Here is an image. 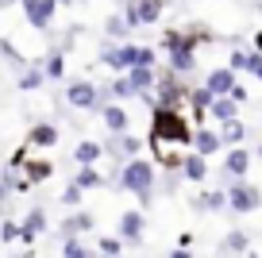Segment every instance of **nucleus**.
<instances>
[{
	"label": "nucleus",
	"mask_w": 262,
	"mask_h": 258,
	"mask_svg": "<svg viewBox=\"0 0 262 258\" xmlns=\"http://www.w3.org/2000/svg\"><path fill=\"white\" fill-rule=\"evenodd\" d=\"M150 143L193 146V127L185 123L181 108H173V104H155L150 108Z\"/></svg>",
	"instance_id": "f257e3e1"
},
{
	"label": "nucleus",
	"mask_w": 262,
	"mask_h": 258,
	"mask_svg": "<svg viewBox=\"0 0 262 258\" xmlns=\"http://www.w3.org/2000/svg\"><path fill=\"white\" fill-rule=\"evenodd\" d=\"M155 181H158V162L127 158L116 185H120L123 193H135V197H139V204H150V201H155Z\"/></svg>",
	"instance_id": "f03ea898"
},
{
	"label": "nucleus",
	"mask_w": 262,
	"mask_h": 258,
	"mask_svg": "<svg viewBox=\"0 0 262 258\" xmlns=\"http://www.w3.org/2000/svg\"><path fill=\"white\" fill-rule=\"evenodd\" d=\"M66 100H70V108H81V112H100V108L112 100V93L81 77V81H70V85H66Z\"/></svg>",
	"instance_id": "7ed1b4c3"
},
{
	"label": "nucleus",
	"mask_w": 262,
	"mask_h": 258,
	"mask_svg": "<svg viewBox=\"0 0 262 258\" xmlns=\"http://www.w3.org/2000/svg\"><path fill=\"white\" fill-rule=\"evenodd\" d=\"M24 4V16H27V24L35 27V31H47L50 24H54V12L62 8L58 0H19Z\"/></svg>",
	"instance_id": "20e7f679"
},
{
	"label": "nucleus",
	"mask_w": 262,
	"mask_h": 258,
	"mask_svg": "<svg viewBox=\"0 0 262 258\" xmlns=\"http://www.w3.org/2000/svg\"><path fill=\"white\" fill-rule=\"evenodd\" d=\"M100 62L116 73H127L131 66L139 62V47H131V42H120V47H104L100 50Z\"/></svg>",
	"instance_id": "39448f33"
},
{
	"label": "nucleus",
	"mask_w": 262,
	"mask_h": 258,
	"mask_svg": "<svg viewBox=\"0 0 262 258\" xmlns=\"http://www.w3.org/2000/svg\"><path fill=\"white\" fill-rule=\"evenodd\" d=\"M258 201H262V193H258L254 185H243V181H235V185L228 189V208L239 212V216L254 212V208H258Z\"/></svg>",
	"instance_id": "423d86ee"
},
{
	"label": "nucleus",
	"mask_w": 262,
	"mask_h": 258,
	"mask_svg": "<svg viewBox=\"0 0 262 258\" xmlns=\"http://www.w3.org/2000/svg\"><path fill=\"white\" fill-rule=\"evenodd\" d=\"M185 181H193V185H201V181H208V154L201 150H189L181 154V169H178Z\"/></svg>",
	"instance_id": "0eeeda50"
},
{
	"label": "nucleus",
	"mask_w": 262,
	"mask_h": 258,
	"mask_svg": "<svg viewBox=\"0 0 262 258\" xmlns=\"http://www.w3.org/2000/svg\"><path fill=\"white\" fill-rule=\"evenodd\" d=\"M143 231H147V216H143L139 208L120 212V235H123L127 243H139V239H143Z\"/></svg>",
	"instance_id": "6e6552de"
},
{
	"label": "nucleus",
	"mask_w": 262,
	"mask_h": 258,
	"mask_svg": "<svg viewBox=\"0 0 262 258\" xmlns=\"http://www.w3.org/2000/svg\"><path fill=\"white\" fill-rule=\"evenodd\" d=\"M100 120H104L108 131H131V116H127V108H123V100H108V104L100 108Z\"/></svg>",
	"instance_id": "1a4fd4ad"
},
{
	"label": "nucleus",
	"mask_w": 262,
	"mask_h": 258,
	"mask_svg": "<svg viewBox=\"0 0 262 258\" xmlns=\"http://www.w3.org/2000/svg\"><path fill=\"white\" fill-rule=\"evenodd\" d=\"M193 150H201V154H220L224 150V135H216V131H208L205 123H196V131H193Z\"/></svg>",
	"instance_id": "9d476101"
},
{
	"label": "nucleus",
	"mask_w": 262,
	"mask_h": 258,
	"mask_svg": "<svg viewBox=\"0 0 262 258\" xmlns=\"http://www.w3.org/2000/svg\"><path fill=\"white\" fill-rule=\"evenodd\" d=\"M208 116H212L216 123L235 120V116H239V100L231 97V93H228V97H212V104H208Z\"/></svg>",
	"instance_id": "9b49d317"
},
{
	"label": "nucleus",
	"mask_w": 262,
	"mask_h": 258,
	"mask_svg": "<svg viewBox=\"0 0 262 258\" xmlns=\"http://www.w3.org/2000/svg\"><path fill=\"white\" fill-rule=\"evenodd\" d=\"M205 85L216 93V97H228V93L235 89V70H231V66H224V70H212V73L205 77Z\"/></svg>",
	"instance_id": "f8f14e48"
},
{
	"label": "nucleus",
	"mask_w": 262,
	"mask_h": 258,
	"mask_svg": "<svg viewBox=\"0 0 262 258\" xmlns=\"http://www.w3.org/2000/svg\"><path fill=\"white\" fill-rule=\"evenodd\" d=\"M224 169H228L231 178H247V169H251V150H247V146H235V150H228V158H224Z\"/></svg>",
	"instance_id": "ddd939ff"
},
{
	"label": "nucleus",
	"mask_w": 262,
	"mask_h": 258,
	"mask_svg": "<svg viewBox=\"0 0 262 258\" xmlns=\"http://www.w3.org/2000/svg\"><path fill=\"white\" fill-rule=\"evenodd\" d=\"M19 169H24V178L31 181V185H39V181H47L50 174H54V166H50L47 158H31V154L24 158V166H19Z\"/></svg>",
	"instance_id": "4468645a"
},
{
	"label": "nucleus",
	"mask_w": 262,
	"mask_h": 258,
	"mask_svg": "<svg viewBox=\"0 0 262 258\" xmlns=\"http://www.w3.org/2000/svg\"><path fill=\"white\" fill-rule=\"evenodd\" d=\"M127 77H131V85H135V93H150V89L158 85L155 66H131V70H127Z\"/></svg>",
	"instance_id": "2eb2a0df"
},
{
	"label": "nucleus",
	"mask_w": 262,
	"mask_h": 258,
	"mask_svg": "<svg viewBox=\"0 0 262 258\" xmlns=\"http://www.w3.org/2000/svg\"><path fill=\"white\" fill-rule=\"evenodd\" d=\"M104 154H108L104 143H93V139H85V143L74 146V162H77V166H93V162H100Z\"/></svg>",
	"instance_id": "dca6fc26"
},
{
	"label": "nucleus",
	"mask_w": 262,
	"mask_h": 258,
	"mask_svg": "<svg viewBox=\"0 0 262 258\" xmlns=\"http://www.w3.org/2000/svg\"><path fill=\"white\" fill-rule=\"evenodd\" d=\"M27 143H31L35 150H47V146L58 143V127H54V123H35L31 135H27Z\"/></svg>",
	"instance_id": "f3484780"
},
{
	"label": "nucleus",
	"mask_w": 262,
	"mask_h": 258,
	"mask_svg": "<svg viewBox=\"0 0 262 258\" xmlns=\"http://www.w3.org/2000/svg\"><path fill=\"white\" fill-rule=\"evenodd\" d=\"M220 208H228V193H224V189L193 197V212H220Z\"/></svg>",
	"instance_id": "a211bd4d"
},
{
	"label": "nucleus",
	"mask_w": 262,
	"mask_h": 258,
	"mask_svg": "<svg viewBox=\"0 0 262 258\" xmlns=\"http://www.w3.org/2000/svg\"><path fill=\"white\" fill-rule=\"evenodd\" d=\"M170 70H178L181 77H189V73L196 70V50H189V47L170 50Z\"/></svg>",
	"instance_id": "6ab92c4d"
},
{
	"label": "nucleus",
	"mask_w": 262,
	"mask_h": 258,
	"mask_svg": "<svg viewBox=\"0 0 262 258\" xmlns=\"http://www.w3.org/2000/svg\"><path fill=\"white\" fill-rule=\"evenodd\" d=\"M93 227H97V220L89 212H74V216L62 220V235H81V231H93Z\"/></svg>",
	"instance_id": "aec40b11"
},
{
	"label": "nucleus",
	"mask_w": 262,
	"mask_h": 258,
	"mask_svg": "<svg viewBox=\"0 0 262 258\" xmlns=\"http://www.w3.org/2000/svg\"><path fill=\"white\" fill-rule=\"evenodd\" d=\"M74 181L85 189V193H89V189H100V185H108V178H104V174L97 169V162H93V166H81V169H77V178H74Z\"/></svg>",
	"instance_id": "412c9836"
},
{
	"label": "nucleus",
	"mask_w": 262,
	"mask_h": 258,
	"mask_svg": "<svg viewBox=\"0 0 262 258\" xmlns=\"http://www.w3.org/2000/svg\"><path fill=\"white\" fill-rule=\"evenodd\" d=\"M42 81H47V70H42V62H35V66H27V70L19 73V89L35 93V89H42Z\"/></svg>",
	"instance_id": "4be33fe9"
},
{
	"label": "nucleus",
	"mask_w": 262,
	"mask_h": 258,
	"mask_svg": "<svg viewBox=\"0 0 262 258\" xmlns=\"http://www.w3.org/2000/svg\"><path fill=\"white\" fill-rule=\"evenodd\" d=\"M131 31H135V27H131V24H127V16H120V12L104 19V35H108V39H120V42H123Z\"/></svg>",
	"instance_id": "5701e85b"
},
{
	"label": "nucleus",
	"mask_w": 262,
	"mask_h": 258,
	"mask_svg": "<svg viewBox=\"0 0 262 258\" xmlns=\"http://www.w3.org/2000/svg\"><path fill=\"white\" fill-rule=\"evenodd\" d=\"M220 135H224V143H247V139H254V131L247 127V123H239V120H228Z\"/></svg>",
	"instance_id": "b1692460"
},
{
	"label": "nucleus",
	"mask_w": 262,
	"mask_h": 258,
	"mask_svg": "<svg viewBox=\"0 0 262 258\" xmlns=\"http://www.w3.org/2000/svg\"><path fill=\"white\" fill-rule=\"evenodd\" d=\"M42 70H47L50 81H62L66 77V54H62V50H50L47 62H42Z\"/></svg>",
	"instance_id": "393cba45"
},
{
	"label": "nucleus",
	"mask_w": 262,
	"mask_h": 258,
	"mask_svg": "<svg viewBox=\"0 0 262 258\" xmlns=\"http://www.w3.org/2000/svg\"><path fill=\"white\" fill-rule=\"evenodd\" d=\"M108 93H112V100H131V97H139V93H135V85H131V77H127V73H120V77H116L112 85H108Z\"/></svg>",
	"instance_id": "a878e982"
},
{
	"label": "nucleus",
	"mask_w": 262,
	"mask_h": 258,
	"mask_svg": "<svg viewBox=\"0 0 262 258\" xmlns=\"http://www.w3.org/2000/svg\"><path fill=\"white\" fill-rule=\"evenodd\" d=\"M224 254H247V250H251V243H247V235L243 231H228L224 235Z\"/></svg>",
	"instance_id": "bb28decb"
},
{
	"label": "nucleus",
	"mask_w": 262,
	"mask_h": 258,
	"mask_svg": "<svg viewBox=\"0 0 262 258\" xmlns=\"http://www.w3.org/2000/svg\"><path fill=\"white\" fill-rule=\"evenodd\" d=\"M24 227H31V231H47V227H50V220H47V212H42V208H27V216H24Z\"/></svg>",
	"instance_id": "cd10ccee"
},
{
	"label": "nucleus",
	"mask_w": 262,
	"mask_h": 258,
	"mask_svg": "<svg viewBox=\"0 0 262 258\" xmlns=\"http://www.w3.org/2000/svg\"><path fill=\"white\" fill-rule=\"evenodd\" d=\"M97 250H100V254H123V235H120V239H116V235H100V239H97Z\"/></svg>",
	"instance_id": "c85d7f7f"
},
{
	"label": "nucleus",
	"mask_w": 262,
	"mask_h": 258,
	"mask_svg": "<svg viewBox=\"0 0 262 258\" xmlns=\"http://www.w3.org/2000/svg\"><path fill=\"white\" fill-rule=\"evenodd\" d=\"M0 54H4V62H12V66H16V70H27V58L19 54V50L12 47L8 39H0Z\"/></svg>",
	"instance_id": "c756f323"
},
{
	"label": "nucleus",
	"mask_w": 262,
	"mask_h": 258,
	"mask_svg": "<svg viewBox=\"0 0 262 258\" xmlns=\"http://www.w3.org/2000/svg\"><path fill=\"white\" fill-rule=\"evenodd\" d=\"M62 254H66V258H85V254H89V247H85V243L77 239V235H66V243H62Z\"/></svg>",
	"instance_id": "7c9ffc66"
},
{
	"label": "nucleus",
	"mask_w": 262,
	"mask_h": 258,
	"mask_svg": "<svg viewBox=\"0 0 262 258\" xmlns=\"http://www.w3.org/2000/svg\"><path fill=\"white\" fill-rule=\"evenodd\" d=\"M81 197H85V189L77 185V181L62 189V204H66V208H77V204H81Z\"/></svg>",
	"instance_id": "2f4dec72"
},
{
	"label": "nucleus",
	"mask_w": 262,
	"mask_h": 258,
	"mask_svg": "<svg viewBox=\"0 0 262 258\" xmlns=\"http://www.w3.org/2000/svg\"><path fill=\"white\" fill-rule=\"evenodd\" d=\"M19 231H24V224H16V220H4V224H0V243H16Z\"/></svg>",
	"instance_id": "473e14b6"
},
{
	"label": "nucleus",
	"mask_w": 262,
	"mask_h": 258,
	"mask_svg": "<svg viewBox=\"0 0 262 258\" xmlns=\"http://www.w3.org/2000/svg\"><path fill=\"white\" fill-rule=\"evenodd\" d=\"M247 62H251V50H243V47H235V50H231V58H228L231 70H247Z\"/></svg>",
	"instance_id": "72a5a7b5"
},
{
	"label": "nucleus",
	"mask_w": 262,
	"mask_h": 258,
	"mask_svg": "<svg viewBox=\"0 0 262 258\" xmlns=\"http://www.w3.org/2000/svg\"><path fill=\"white\" fill-rule=\"evenodd\" d=\"M247 73H254V77L262 81V50H254V54H251V62H247Z\"/></svg>",
	"instance_id": "f704fd0d"
},
{
	"label": "nucleus",
	"mask_w": 262,
	"mask_h": 258,
	"mask_svg": "<svg viewBox=\"0 0 262 258\" xmlns=\"http://www.w3.org/2000/svg\"><path fill=\"white\" fill-rule=\"evenodd\" d=\"M135 66H155V50L150 47H139V62Z\"/></svg>",
	"instance_id": "c9c22d12"
},
{
	"label": "nucleus",
	"mask_w": 262,
	"mask_h": 258,
	"mask_svg": "<svg viewBox=\"0 0 262 258\" xmlns=\"http://www.w3.org/2000/svg\"><path fill=\"white\" fill-rule=\"evenodd\" d=\"M189 247H193V235L181 231V235H178V254H181V250H189Z\"/></svg>",
	"instance_id": "e433bc0d"
},
{
	"label": "nucleus",
	"mask_w": 262,
	"mask_h": 258,
	"mask_svg": "<svg viewBox=\"0 0 262 258\" xmlns=\"http://www.w3.org/2000/svg\"><path fill=\"white\" fill-rule=\"evenodd\" d=\"M158 193H178V181H173V178H166L162 185H158Z\"/></svg>",
	"instance_id": "4c0bfd02"
},
{
	"label": "nucleus",
	"mask_w": 262,
	"mask_h": 258,
	"mask_svg": "<svg viewBox=\"0 0 262 258\" xmlns=\"http://www.w3.org/2000/svg\"><path fill=\"white\" fill-rule=\"evenodd\" d=\"M12 4H19V0H0V12H4V8H12Z\"/></svg>",
	"instance_id": "58836bf2"
},
{
	"label": "nucleus",
	"mask_w": 262,
	"mask_h": 258,
	"mask_svg": "<svg viewBox=\"0 0 262 258\" xmlns=\"http://www.w3.org/2000/svg\"><path fill=\"white\" fill-rule=\"evenodd\" d=\"M254 50H262V31H258V35H254Z\"/></svg>",
	"instance_id": "ea45409f"
},
{
	"label": "nucleus",
	"mask_w": 262,
	"mask_h": 258,
	"mask_svg": "<svg viewBox=\"0 0 262 258\" xmlns=\"http://www.w3.org/2000/svg\"><path fill=\"white\" fill-rule=\"evenodd\" d=\"M58 4H74V0H58Z\"/></svg>",
	"instance_id": "a19ab883"
}]
</instances>
